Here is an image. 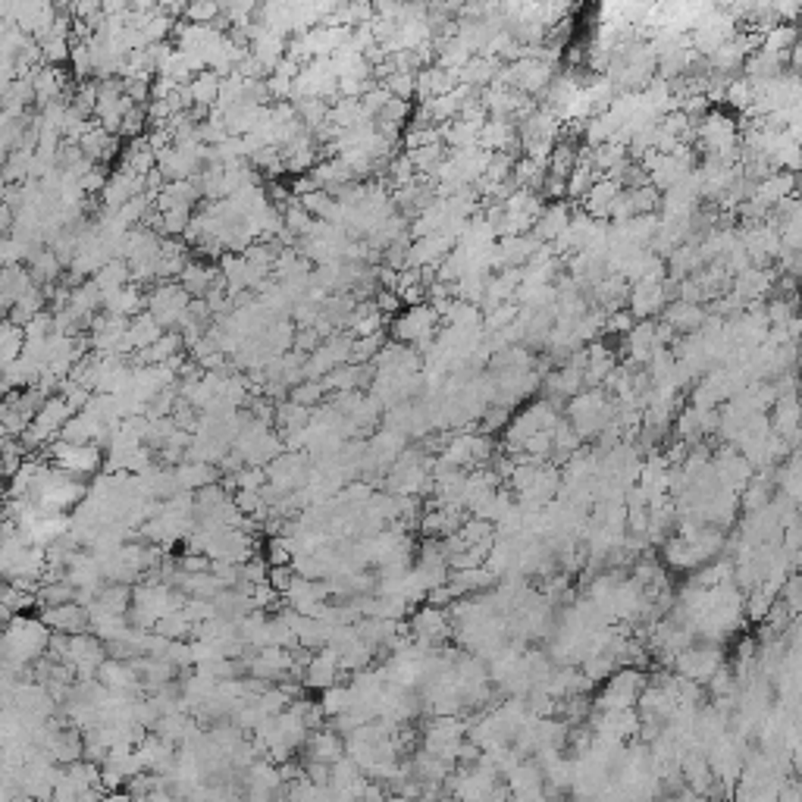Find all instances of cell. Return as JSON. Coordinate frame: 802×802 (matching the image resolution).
<instances>
[{
  "mask_svg": "<svg viewBox=\"0 0 802 802\" xmlns=\"http://www.w3.org/2000/svg\"><path fill=\"white\" fill-rule=\"evenodd\" d=\"M439 314L433 310V304H414V308H405L398 317H392V339L398 345H407V348H430L433 339H436V326H439Z\"/></svg>",
  "mask_w": 802,
  "mask_h": 802,
  "instance_id": "cell-1",
  "label": "cell"
},
{
  "mask_svg": "<svg viewBox=\"0 0 802 802\" xmlns=\"http://www.w3.org/2000/svg\"><path fill=\"white\" fill-rule=\"evenodd\" d=\"M192 298L186 295L179 282H158L151 285V291H145V310L158 320L163 329H179L182 317H186Z\"/></svg>",
  "mask_w": 802,
  "mask_h": 802,
  "instance_id": "cell-2",
  "label": "cell"
},
{
  "mask_svg": "<svg viewBox=\"0 0 802 802\" xmlns=\"http://www.w3.org/2000/svg\"><path fill=\"white\" fill-rule=\"evenodd\" d=\"M643 690H645V681L640 671L624 668L608 677V686H605V692L599 696V705L605 711H627L630 705L643 696Z\"/></svg>",
  "mask_w": 802,
  "mask_h": 802,
  "instance_id": "cell-3",
  "label": "cell"
},
{
  "mask_svg": "<svg viewBox=\"0 0 802 802\" xmlns=\"http://www.w3.org/2000/svg\"><path fill=\"white\" fill-rule=\"evenodd\" d=\"M38 617L51 634L76 636V634H88V630H91V615H88V608L79 602L60 605V608H41Z\"/></svg>",
  "mask_w": 802,
  "mask_h": 802,
  "instance_id": "cell-4",
  "label": "cell"
},
{
  "mask_svg": "<svg viewBox=\"0 0 802 802\" xmlns=\"http://www.w3.org/2000/svg\"><path fill=\"white\" fill-rule=\"evenodd\" d=\"M627 310L634 314V320H652L668 308V289L664 282H634L627 291Z\"/></svg>",
  "mask_w": 802,
  "mask_h": 802,
  "instance_id": "cell-5",
  "label": "cell"
},
{
  "mask_svg": "<svg viewBox=\"0 0 802 802\" xmlns=\"http://www.w3.org/2000/svg\"><path fill=\"white\" fill-rule=\"evenodd\" d=\"M677 668H681L683 677L690 681H709L721 671V652L718 645L705 643V645H692V649H683L677 655Z\"/></svg>",
  "mask_w": 802,
  "mask_h": 802,
  "instance_id": "cell-6",
  "label": "cell"
},
{
  "mask_svg": "<svg viewBox=\"0 0 802 802\" xmlns=\"http://www.w3.org/2000/svg\"><path fill=\"white\" fill-rule=\"evenodd\" d=\"M774 282H778V273H774L771 267H749L733 276L730 291L743 304H749V301H762L768 291H774Z\"/></svg>",
  "mask_w": 802,
  "mask_h": 802,
  "instance_id": "cell-7",
  "label": "cell"
},
{
  "mask_svg": "<svg viewBox=\"0 0 802 802\" xmlns=\"http://www.w3.org/2000/svg\"><path fill=\"white\" fill-rule=\"evenodd\" d=\"M454 244H458V242H454L452 235H445V233H433V235H426V239H414L411 242V257H407V267L433 270L442 257L452 254Z\"/></svg>",
  "mask_w": 802,
  "mask_h": 802,
  "instance_id": "cell-8",
  "label": "cell"
},
{
  "mask_svg": "<svg viewBox=\"0 0 802 802\" xmlns=\"http://www.w3.org/2000/svg\"><path fill=\"white\" fill-rule=\"evenodd\" d=\"M570 216H574V207H570V204L552 201V204H546V207H542L539 220L533 223V229H530V233H533L542 244H552L564 233V229L570 226Z\"/></svg>",
  "mask_w": 802,
  "mask_h": 802,
  "instance_id": "cell-9",
  "label": "cell"
},
{
  "mask_svg": "<svg viewBox=\"0 0 802 802\" xmlns=\"http://www.w3.org/2000/svg\"><path fill=\"white\" fill-rule=\"evenodd\" d=\"M797 195V176L787 173V169H774L768 179L756 182V188H752V198H759L762 204H768V207H778L780 201L793 198Z\"/></svg>",
  "mask_w": 802,
  "mask_h": 802,
  "instance_id": "cell-10",
  "label": "cell"
},
{
  "mask_svg": "<svg viewBox=\"0 0 802 802\" xmlns=\"http://www.w3.org/2000/svg\"><path fill=\"white\" fill-rule=\"evenodd\" d=\"M662 320L677 332V336H692L699 332V326L705 323V304H686V301H668V308L662 310Z\"/></svg>",
  "mask_w": 802,
  "mask_h": 802,
  "instance_id": "cell-11",
  "label": "cell"
},
{
  "mask_svg": "<svg viewBox=\"0 0 802 802\" xmlns=\"http://www.w3.org/2000/svg\"><path fill=\"white\" fill-rule=\"evenodd\" d=\"M216 280H220V267H210L204 261H188L186 270L179 273V285L186 289L188 298H204Z\"/></svg>",
  "mask_w": 802,
  "mask_h": 802,
  "instance_id": "cell-12",
  "label": "cell"
},
{
  "mask_svg": "<svg viewBox=\"0 0 802 802\" xmlns=\"http://www.w3.org/2000/svg\"><path fill=\"white\" fill-rule=\"evenodd\" d=\"M542 386H546V392H549V398H552V401L574 398L577 392L583 389V370L564 364V367H559V370L549 373V377L542 379Z\"/></svg>",
  "mask_w": 802,
  "mask_h": 802,
  "instance_id": "cell-13",
  "label": "cell"
},
{
  "mask_svg": "<svg viewBox=\"0 0 802 802\" xmlns=\"http://www.w3.org/2000/svg\"><path fill=\"white\" fill-rule=\"evenodd\" d=\"M220 81L223 79L216 76L214 70H204V72H198V76H192V81L186 85L192 107H204V110H210V107L220 104Z\"/></svg>",
  "mask_w": 802,
  "mask_h": 802,
  "instance_id": "cell-14",
  "label": "cell"
},
{
  "mask_svg": "<svg viewBox=\"0 0 802 802\" xmlns=\"http://www.w3.org/2000/svg\"><path fill=\"white\" fill-rule=\"evenodd\" d=\"M163 332H167V329H163V326L145 310V314H138V317H132V320H129L126 339H129V345H132V351H145V348H151V345L158 342Z\"/></svg>",
  "mask_w": 802,
  "mask_h": 802,
  "instance_id": "cell-15",
  "label": "cell"
},
{
  "mask_svg": "<svg viewBox=\"0 0 802 802\" xmlns=\"http://www.w3.org/2000/svg\"><path fill=\"white\" fill-rule=\"evenodd\" d=\"M91 282L100 289V295H110V291H119L126 289L129 282H132V276H129V263L126 261H107L104 267L98 270V273L91 276Z\"/></svg>",
  "mask_w": 802,
  "mask_h": 802,
  "instance_id": "cell-16",
  "label": "cell"
},
{
  "mask_svg": "<svg viewBox=\"0 0 802 802\" xmlns=\"http://www.w3.org/2000/svg\"><path fill=\"white\" fill-rule=\"evenodd\" d=\"M326 398V389L320 379H301L298 386H291L289 389V401H295V405L308 407V411H314V407H320Z\"/></svg>",
  "mask_w": 802,
  "mask_h": 802,
  "instance_id": "cell-17",
  "label": "cell"
},
{
  "mask_svg": "<svg viewBox=\"0 0 802 802\" xmlns=\"http://www.w3.org/2000/svg\"><path fill=\"white\" fill-rule=\"evenodd\" d=\"M752 98H756V85H752L746 76H730V81H727V91H724V100L733 107V110H749Z\"/></svg>",
  "mask_w": 802,
  "mask_h": 802,
  "instance_id": "cell-18",
  "label": "cell"
},
{
  "mask_svg": "<svg viewBox=\"0 0 802 802\" xmlns=\"http://www.w3.org/2000/svg\"><path fill=\"white\" fill-rule=\"evenodd\" d=\"M627 192H630V204H634V214H636V216H649V214H655L658 204H662V195H658L652 186L627 188Z\"/></svg>",
  "mask_w": 802,
  "mask_h": 802,
  "instance_id": "cell-19",
  "label": "cell"
},
{
  "mask_svg": "<svg viewBox=\"0 0 802 802\" xmlns=\"http://www.w3.org/2000/svg\"><path fill=\"white\" fill-rule=\"evenodd\" d=\"M634 314H630L627 308L621 310H611V314H605V329L602 332H615V336H627L630 329H634Z\"/></svg>",
  "mask_w": 802,
  "mask_h": 802,
  "instance_id": "cell-20",
  "label": "cell"
},
{
  "mask_svg": "<svg viewBox=\"0 0 802 802\" xmlns=\"http://www.w3.org/2000/svg\"><path fill=\"white\" fill-rule=\"evenodd\" d=\"M508 407H501V405H492L489 407L486 414H482V436H489V433H495V430H501V426H508Z\"/></svg>",
  "mask_w": 802,
  "mask_h": 802,
  "instance_id": "cell-21",
  "label": "cell"
},
{
  "mask_svg": "<svg viewBox=\"0 0 802 802\" xmlns=\"http://www.w3.org/2000/svg\"><path fill=\"white\" fill-rule=\"evenodd\" d=\"M13 223H16V210L0 201V239H6L13 233Z\"/></svg>",
  "mask_w": 802,
  "mask_h": 802,
  "instance_id": "cell-22",
  "label": "cell"
}]
</instances>
